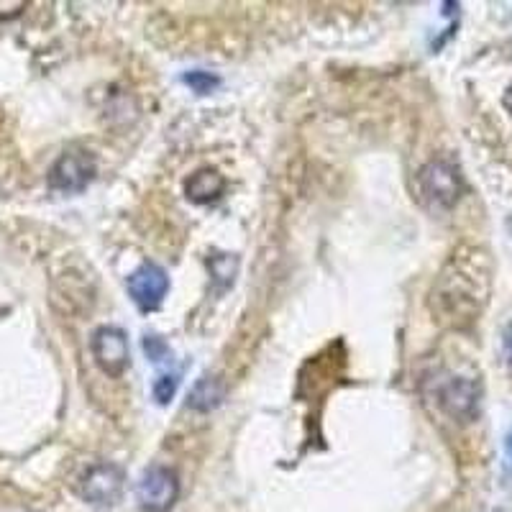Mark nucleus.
<instances>
[{"label": "nucleus", "instance_id": "7ed1b4c3", "mask_svg": "<svg viewBox=\"0 0 512 512\" xmlns=\"http://www.w3.org/2000/svg\"><path fill=\"white\" fill-rule=\"evenodd\" d=\"M180 497V477L169 466H149L136 484V502L144 512H169Z\"/></svg>", "mask_w": 512, "mask_h": 512}, {"label": "nucleus", "instance_id": "0eeeda50", "mask_svg": "<svg viewBox=\"0 0 512 512\" xmlns=\"http://www.w3.org/2000/svg\"><path fill=\"white\" fill-rule=\"evenodd\" d=\"M479 400H482V387L472 377H448L438 390V405L448 418L474 420L479 413Z\"/></svg>", "mask_w": 512, "mask_h": 512}, {"label": "nucleus", "instance_id": "6e6552de", "mask_svg": "<svg viewBox=\"0 0 512 512\" xmlns=\"http://www.w3.org/2000/svg\"><path fill=\"white\" fill-rule=\"evenodd\" d=\"M169 290V277L159 264L146 262L128 277V295L141 310H157Z\"/></svg>", "mask_w": 512, "mask_h": 512}, {"label": "nucleus", "instance_id": "a211bd4d", "mask_svg": "<svg viewBox=\"0 0 512 512\" xmlns=\"http://www.w3.org/2000/svg\"><path fill=\"white\" fill-rule=\"evenodd\" d=\"M502 105H505V111L512 116V82H510V88L505 90V95H502Z\"/></svg>", "mask_w": 512, "mask_h": 512}, {"label": "nucleus", "instance_id": "20e7f679", "mask_svg": "<svg viewBox=\"0 0 512 512\" xmlns=\"http://www.w3.org/2000/svg\"><path fill=\"white\" fill-rule=\"evenodd\" d=\"M95 172H98V164H95V157L90 152H85V149L64 152L49 169V190L77 195L93 182Z\"/></svg>", "mask_w": 512, "mask_h": 512}, {"label": "nucleus", "instance_id": "9b49d317", "mask_svg": "<svg viewBox=\"0 0 512 512\" xmlns=\"http://www.w3.org/2000/svg\"><path fill=\"white\" fill-rule=\"evenodd\" d=\"M182 82H185L192 93H198V95H210L218 85H221V80H218L216 75H210V72H203V70L187 72V75L182 77Z\"/></svg>", "mask_w": 512, "mask_h": 512}, {"label": "nucleus", "instance_id": "f257e3e1", "mask_svg": "<svg viewBox=\"0 0 512 512\" xmlns=\"http://www.w3.org/2000/svg\"><path fill=\"white\" fill-rule=\"evenodd\" d=\"M489 295L487 254L461 249L441 272L431 292V308L441 323L451 328L472 326Z\"/></svg>", "mask_w": 512, "mask_h": 512}, {"label": "nucleus", "instance_id": "ddd939ff", "mask_svg": "<svg viewBox=\"0 0 512 512\" xmlns=\"http://www.w3.org/2000/svg\"><path fill=\"white\" fill-rule=\"evenodd\" d=\"M177 382H180V379H177V374H162V377H159L152 387L154 400H157L159 405H167V402L175 397Z\"/></svg>", "mask_w": 512, "mask_h": 512}, {"label": "nucleus", "instance_id": "4468645a", "mask_svg": "<svg viewBox=\"0 0 512 512\" xmlns=\"http://www.w3.org/2000/svg\"><path fill=\"white\" fill-rule=\"evenodd\" d=\"M144 351H146V354H149V359L162 361V356L167 354V346L162 344V338L146 336V338H144Z\"/></svg>", "mask_w": 512, "mask_h": 512}, {"label": "nucleus", "instance_id": "f8f14e48", "mask_svg": "<svg viewBox=\"0 0 512 512\" xmlns=\"http://www.w3.org/2000/svg\"><path fill=\"white\" fill-rule=\"evenodd\" d=\"M236 267H239V262L236 259H231L226 254H218L210 259V272H213V277H216L218 282H223V285H231L233 277H236Z\"/></svg>", "mask_w": 512, "mask_h": 512}, {"label": "nucleus", "instance_id": "f3484780", "mask_svg": "<svg viewBox=\"0 0 512 512\" xmlns=\"http://www.w3.org/2000/svg\"><path fill=\"white\" fill-rule=\"evenodd\" d=\"M505 459H507V464L512 466V428L507 431V436H505Z\"/></svg>", "mask_w": 512, "mask_h": 512}, {"label": "nucleus", "instance_id": "1a4fd4ad", "mask_svg": "<svg viewBox=\"0 0 512 512\" xmlns=\"http://www.w3.org/2000/svg\"><path fill=\"white\" fill-rule=\"evenodd\" d=\"M226 190V177L213 167H203L198 172H192L185 182V195L190 203L208 205L216 203Z\"/></svg>", "mask_w": 512, "mask_h": 512}, {"label": "nucleus", "instance_id": "2eb2a0df", "mask_svg": "<svg viewBox=\"0 0 512 512\" xmlns=\"http://www.w3.org/2000/svg\"><path fill=\"white\" fill-rule=\"evenodd\" d=\"M26 3L24 0H13V3H0V18H13L24 11Z\"/></svg>", "mask_w": 512, "mask_h": 512}, {"label": "nucleus", "instance_id": "f03ea898", "mask_svg": "<svg viewBox=\"0 0 512 512\" xmlns=\"http://www.w3.org/2000/svg\"><path fill=\"white\" fill-rule=\"evenodd\" d=\"M418 192L431 208H454L459 203L461 192H464L459 167L454 162H448V159H431L418 172Z\"/></svg>", "mask_w": 512, "mask_h": 512}, {"label": "nucleus", "instance_id": "dca6fc26", "mask_svg": "<svg viewBox=\"0 0 512 512\" xmlns=\"http://www.w3.org/2000/svg\"><path fill=\"white\" fill-rule=\"evenodd\" d=\"M502 346H505L507 359L512 361V323H510V326L505 328V333H502Z\"/></svg>", "mask_w": 512, "mask_h": 512}, {"label": "nucleus", "instance_id": "9d476101", "mask_svg": "<svg viewBox=\"0 0 512 512\" xmlns=\"http://www.w3.org/2000/svg\"><path fill=\"white\" fill-rule=\"evenodd\" d=\"M226 395V387L218 377H203L195 382V387L190 390L187 397V408L198 410V413H210L213 408H218Z\"/></svg>", "mask_w": 512, "mask_h": 512}, {"label": "nucleus", "instance_id": "423d86ee", "mask_svg": "<svg viewBox=\"0 0 512 512\" xmlns=\"http://www.w3.org/2000/svg\"><path fill=\"white\" fill-rule=\"evenodd\" d=\"M93 359L108 377H121L131 367V351H128V336L116 326H103L93 333L90 341Z\"/></svg>", "mask_w": 512, "mask_h": 512}, {"label": "nucleus", "instance_id": "39448f33", "mask_svg": "<svg viewBox=\"0 0 512 512\" xmlns=\"http://www.w3.org/2000/svg\"><path fill=\"white\" fill-rule=\"evenodd\" d=\"M126 474L116 464H95L90 466L80 484L82 500H88L95 507H111L121 500Z\"/></svg>", "mask_w": 512, "mask_h": 512}]
</instances>
